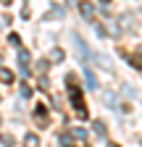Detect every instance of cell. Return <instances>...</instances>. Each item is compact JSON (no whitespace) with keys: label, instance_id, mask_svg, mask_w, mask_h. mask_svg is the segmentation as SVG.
Returning a JSON list of instances; mask_svg holds the SVG:
<instances>
[{"label":"cell","instance_id":"obj_1","mask_svg":"<svg viewBox=\"0 0 142 147\" xmlns=\"http://www.w3.org/2000/svg\"><path fill=\"white\" fill-rule=\"evenodd\" d=\"M79 11L84 13V18H87V21H92V16H95V8H92L90 3H79Z\"/></svg>","mask_w":142,"mask_h":147},{"label":"cell","instance_id":"obj_2","mask_svg":"<svg viewBox=\"0 0 142 147\" xmlns=\"http://www.w3.org/2000/svg\"><path fill=\"white\" fill-rule=\"evenodd\" d=\"M95 131H97V134H105V126H103V123H100V121H97V123H95Z\"/></svg>","mask_w":142,"mask_h":147},{"label":"cell","instance_id":"obj_3","mask_svg":"<svg viewBox=\"0 0 142 147\" xmlns=\"http://www.w3.org/2000/svg\"><path fill=\"white\" fill-rule=\"evenodd\" d=\"M103 3H111V0H103Z\"/></svg>","mask_w":142,"mask_h":147}]
</instances>
